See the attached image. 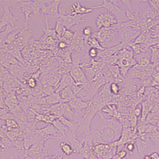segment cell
Masks as SVG:
<instances>
[{
    "label": "cell",
    "mask_w": 159,
    "mask_h": 159,
    "mask_svg": "<svg viewBox=\"0 0 159 159\" xmlns=\"http://www.w3.org/2000/svg\"><path fill=\"white\" fill-rule=\"evenodd\" d=\"M126 148L128 150H129L130 152H132L135 148V146L133 143H129L126 146Z\"/></svg>",
    "instance_id": "21"
},
{
    "label": "cell",
    "mask_w": 159,
    "mask_h": 159,
    "mask_svg": "<svg viewBox=\"0 0 159 159\" xmlns=\"http://www.w3.org/2000/svg\"><path fill=\"white\" fill-rule=\"evenodd\" d=\"M59 94H60V96L62 100L65 102L66 101L69 102L71 100H72L73 98L76 97L71 87L65 88L64 89H62V91H60L59 92Z\"/></svg>",
    "instance_id": "8"
},
{
    "label": "cell",
    "mask_w": 159,
    "mask_h": 159,
    "mask_svg": "<svg viewBox=\"0 0 159 159\" xmlns=\"http://www.w3.org/2000/svg\"><path fill=\"white\" fill-rule=\"evenodd\" d=\"M6 120V125L8 130H12L18 128V125L16 122L13 119H7Z\"/></svg>",
    "instance_id": "13"
},
{
    "label": "cell",
    "mask_w": 159,
    "mask_h": 159,
    "mask_svg": "<svg viewBox=\"0 0 159 159\" xmlns=\"http://www.w3.org/2000/svg\"><path fill=\"white\" fill-rule=\"evenodd\" d=\"M144 159H159V154L157 152H154L150 155L145 156Z\"/></svg>",
    "instance_id": "16"
},
{
    "label": "cell",
    "mask_w": 159,
    "mask_h": 159,
    "mask_svg": "<svg viewBox=\"0 0 159 159\" xmlns=\"http://www.w3.org/2000/svg\"><path fill=\"white\" fill-rule=\"evenodd\" d=\"M28 85L30 88H34L36 86V80L34 78H29L28 81Z\"/></svg>",
    "instance_id": "18"
},
{
    "label": "cell",
    "mask_w": 159,
    "mask_h": 159,
    "mask_svg": "<svg viewBox=\"0 0 159 159\" xmlns=\"http://www.w3.org/2000/svg\"><path fill=\"white\" fill-rule=\"evenodd\" d=\"M99 54V50L94 48H90L89 50V56L90 57L92 58H96L98 57Z\"/></svg>",
    "instance_id": "15"
},
{
    "label": "cell",
    "mask_w": 159,
    "mask_h": 159,
    "mask_svg": "<svg viewBox=\"0 0 159 159\" xmlns=\"http://www.w3.org/2000/svg\"><path fill=\"white\" fill-rule=\"evenodd\" d=\"M141 113V109H140L139 108H137L134 110V115L136 117L140 116Z\"/></svg>",
    "instance_id": "20"
},
{
    "label": "cell",
    "mask_w": 159,
    "mask_h": 159,
    "mask_svg": "<svg viewBox=\"0 0 159 159\" xmlns=\"http://www.w3.org/2000/svg\"><path fill=\"white\" fill-rule=\"evenodd\" d=\"M71 16H76L79 15H88L93 11V9L90 7H86L83 6L80 2H75L72 4L71 7Z\"/></svg>",
    "instance_id": "6"
},
{
    "label": "cell",
    "mask_w": 159,
    "mask_h": 159,
    "mask_svg": "<svg viewBox=\"0 0 159 159\" xmlns=\"http://www.w3.org/2000/svg\"><path fill=\"white\" fill-rule=\"evenodd\" d=\"M74 84H75L72 80L71 75L69 74H65L62 77L60 82L56 89V91L58 90V91H56V92L59 93L60 91H62L65 88L71 87V86H72V85H74Z\"/></svg>",
    "instance_id": "7"
},
{
    "label": "cell",
    "mask_w": 159,
    "mask_h": 159,
    "mask_svg": "<svg viewBox=\"0 0 159 159\" xmlns=\"http://www.w3.org/2000/svg\"><path fill=\"white\" fill-rule=\"evenodd\" d=\"M90 102L83 101L81 99L75 97L68 102V104L73 111L79 113L83 110H86L89 107Z\"/></svg>",
    "instance_id": "5"
},
{
    "label": "cell",
    "mask_w": 159,
    "mask_h": 159,
    "mask_svg": "<svg viewBox=\"0 0 159 159\" xmlns=\"http://www.w3.org/2000/svg\"><path fill=\"white\" fill-rule=\"evenodd\" d=\"M126 156H127V152L124 150H122L117 153L116 157H117V159H123L126 157Z\"/></svg>",
    "instance_id": "17"
},
{
    "label": "cell",
    "mask_w": 159,
    "mask_h": 159,
    "mask_svg": "<svg viewBox=\"0 0 159 159\" xmlns=\"http://www.w3.org/2000/svg\"><path fill=\"white\" fill-rule=\"evenodd\" d=\"M46 102L51 105H56L59 102H60L62 98L60 96L59 93L56 92L51 95L47 96L46 98Z\"/></svg>",
    "instance_id": "9"
},
{
    "label": "cell",
    "mask_w": 159,
    "mask_h": 159,
    "mask_svg": "<svg viewBox=\"0 0 159 159\" xmlns=\"http://www.w3.org/2000/svg\"><path fill=\"white\" fill-rule=\"evenodd\" d=\"M82 33H83L84 36L87 38V39L92 37L93 34H94L92 28L90 27V26H87V27L84 28V29L83 30Z\"/></svg>",
    "instance_id": "14"
},
{
    "label": "cell",
    "mask_w": 159,
    "mask_h": 159,
    "mask_svg": "<svg viewBox=\"0 0 159 159\" xmlns=\"http://www.w3.org/2000/svg\"><path fill=\"white\" fill-rule=\"evenodd\" d=\"M117 1H103V4L102 5L90 7V8L93 10L96 8H104L107 9L108 12L111 13L112 14L115 15L116 17L119 19V16H121L122 19L126 18L125 16V11L122 9L120 7L118 6V5L116 4Z\"/></svg>",
    "instance_id": "2"
},
{
    "label": "cell",
    "mask_w": 159,
    "mask_h": 159,
    "mask_svg": "<svg viewBox=\"0 0 159 159\" xmlns=\"http://www.w3.org/2000/svg\"><path fill=\"white\" fill-rule=\"evenodd\" d=\"M109 90H110L111 94L118 95L120 93V87L118 84V83L113 82L110 84Z\"/></svg>",
    "instance_id": "12"
},
{
    "label": "cell",
    "mask_w": 159,
    "mask_h": 159,
    "mask_svg": "<svg viewBox=\"0 0 159 159\" xmlns=\"http://www.w3.org/2000/svg\"><path fill=\"white\" fill-rule=\"evenodd\" d=\"M95 23L98 30L101 28L111 29L118 25V19L115 15L107 11L99 14L96 19Z\"/></svg>",
    "instance_id": "1"
},
{
    "label": "cell",
    "mask_w": 159,
    "mask_h": 159,
    "mask_svg": "<svg viewBox=\"0 0 159 159\" xmlns=\"http://www.w3.org/2000/svg\"><path fill=\"white\" fill-rule=\"evenodd\" d=\"M87 44L91 48H94L98 50L104 51L105 49L102 47L101 45L94 36H92L87 39Z\"/></svg>",
    "instance_id": "10"
},
{
    "label": "cell",
    "mask_w": 159,
    "mask_h": 159,
    "mask_svg": "<svg viewBox=\"0 0 159 159\" xmlns=\"http://www.w3.org/2000/svg\"><path fill=\"white\" fill-rule=\"evenodd\" d=\"M149 3L152 4V6L154 7L156 10L158 11L159 12V1H150Z\"/></svg>",
    "instance_id": "19"
},
{
    "label": "cell",
    "mask_w": 159,
    "mask_h": 159,
    "mask_svg": "<svg viewBox=\"0 0 159 159\" xmlns=\"http://www.w3.org/2000/svg\"><path fill=\"white\" fill-rule=\"evenodd\" d=\"M84 16L79 15L76 16H72L71 15H66L62 17V19L63 20L64 25L65 28L68 29H70L71 27L75 25H79L80 23L84 22L83 20V17Z\"/></svg>",
    "instance_id": "4"
},
{
    "label": "cell",
    "mask_w": 159,
    "mask_h": 159,
    "mask_svg": "<svg viewBox=\"0 0 159 159\" xmlns=\"http://www.w3.org/2000/svg\"><path fill=\"white\" fill-rule=\"evenodd\" d=\"M58 47H59V48H60L64 49V48H65L66 47V44L65 42L62 41V42H60V43H59V45H58Z\"/></svg>",
    "instance_id": "22"
},
{
    "label": "cell",
    "mask_w": 159,
    "mask_h": 159,
    "mask_svg": "<svg viewBox=\"0 0 159 159\" xmlns=\"http://www.w3.org/2000/svg\"><path fill=\"white\" fill-rule=\"evenodd\" d=\"M60 147L61 148V150H62V152H64V153L67 155V156H70L71 154H72L73 152H76V151L72 148L71 145L65 143V142H62L60 144Z\"/></svg>",
    "instance_id": "11"
},
{
    "label": "cell",
    "mask_w": 159,
    "mask_h": 159,
    "mask_svg": "<svg viewBox=\"0 0 159 159\" xmlns=\"http://www.w3.org/2000/svg\"><path fill=\"white\" fill-rule=\"evenodd\" d=\"M70 75L77 86L82 87L89 82L84 73L80 67H75L72 69Z\"/></svg>",
    "instance_id": "3"
}]
</instances>
